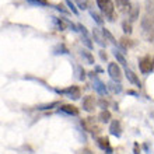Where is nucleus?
I'll list each match as a JSON object with an SVG mask.
<instances>
[{
    "instance_id": "393cba45",
    "label": "nucleus",
    "mask_w": 154,
    "mask_h": 154,
    "mask_svg": "<svg viewBox=\"0 0 154 154\" xmlns=\"http://www.w3.org/2000/svg\"><path fill=\"white\" fill-rule=\"evenodd\" d=\"M81 42L87 46L88 49H93V42H91V39H90V35H81Z\"/></svg>"
},
{
    "instance_id": "473e14b6",
    "label": "nucleus",
    "mask_w": 154,
    "mask_h": 154,
    "mask_svg": "<svg viewBox=\"0 0 154 154\" xmlns=\"http://www.w3.org/2000/svg\"><path fill=\"white\" fill-rule=\"evenodd\" d=\"M100 56H101L102 60H106V55L104 53V51H100Z\"/></svg>"
},
{
    "instance_id": "4be33fe9",
    "label": "nucleus",
    "mask_w": 154,
    "mask_h": 154,
    "mask_svg": "<svg viewBox=\"0 0 154 154\" xmlns=\"http://www.w3.org/2000/svg\"><path fill=\"white\" fill-rule=\"evenodd\" d=\"M139 13H140V10H139L137 6H134V7L129 8V18L130 21H136L139 18Z\"/></svg>"
},
{
    "instance_id": "a878e982",
    "label": "nucleus",
    "mask_w": 154,
    "mask_h": 154,
    "mask_svg": "<svg viewBox=\"0 0 154 154\" xmlns=\"http://www.w3.org/2000/svg\"><path fill=\"white\" fill-rule=\"evenodd\" d=\"M66 4H67V7H69V10L72 13H73L74 16H79V10H77V7H76V4L72 2V0H66Z\"/></svg>"
},
{
    "instance_id": "9b49d317",
    "label": "nucleus",
    "mask_w": 154,
    "mask_h": 154,
    "mask_svg": "<svg viewBox=\"0 0 154 154\" xmlns=\"http://www.w3.org/2000/svg\"><path fill=\"white\" fill-rule=\"evenodd\" d=\"M109 133L115 137H121L122 136V125L119 121H112L109 125Z\"/></svg>"
},
{
    "instance_id": "20e7f679",
    "label": "nucleus",
    "mask_w": 154,
    "mask_h": 154,
    "mask_svg": "<svg viewBox=\"0 0 154 154\" xmlns=\"http://www.w3.org/2000/svg\"><path fill=\"white\" fill-rule=\"evenodd\" d=\"M57 94H62V95H66V97L72 98V100H79L80 98V88L77 85H70L67 88L63 90H56Z\"/></svg>"
},
{
    "instance_id": "0eeeda50",
    "label": "nucleus",
    "mask_w": 154,
    "mask_h": 154,
    "mask_svg": "<svg viewBox=\"0 0 154 154\" xmlns=\"http://www.w3.org/2000/svg\"><path fill=\"white\" fill-rule=\"evenodd\" d=\"M95 105H97V102H95V98L94 97L85 95V97L83 98V109H84L85 112H94Z\"/></svg>"
},
{
    "instance_id": "ddd939ff",
    "label": "nucleus",
    "mask_w": 154,
    "mask_h": 154,
    "mask_svg": "<svg viewBox=\"0 0 154 154\" xmlns=\"http://www.w3.org/2000/svg\"><path fill=\"white\" fill-rule=\"evenodd\" d=\"M142 27L144 29V32H150L153 35V20L149 17H144L142 21Z\"/></svg>"
},
{
    "instance_id": "f704fd0d",
    "label": "nucleus",
    "mask_w": 154,
    "mask_h": 154,
    "mask_svg": "<svg viewBox=\"0 0 154 154\" xmlns=\"http://www.w3.org/2000/svg\"><path fill=\"white\" fill-rule=\"evenodd\" d=\"M134 154H140V150H139L137 144H134Z\"/></svg>"
},
{
    "instance_id": "f257e3e1",
    "label": "nucleus",
    "mask_w": 154,
    "mask_h": 154,
    "mask_svg": "<svg viewBox=\"0 0 154 154\" xmlns=\"http://www.w3.org/2000/svg\"><path fill=\"white\" fill-rule=\"evenodd\" d=\"M97 2L98 8L101 10V13L108 18L109 21H114V14H115V4L112 0H95Z\"/></svg>"
},
{
    "instance_id": "6e6552de",
    "label": "nucleus",
    "mask_w": 154,
    "mask_h": 154,
    "mask_svg": "<svg viewBox=\"0 0 154 154\" xmlns=\"http://www.w3.org/2000/svg\"><path fill=\"white\" fill-rule=\"evenodd\" d=\"M125 76H126V79H128V80H129L133 85H136L137 88H142V81L139 80L137 74L134 73L133 70H130V69H128V67H126V69H125Z\"/></svg>"
},
{
    "instance_id": "39448f33",
    "label": "nucleus",
    "mask_w": 154,
    "mask_h": 154,
    "mask_svg": "<svg viewBox=\"0 0 154 154\" xmlns=\"http://www.w3.org/2000/svg\"><path fill=\"white\" fill-rule=\"evenodd\" d=\"M139 69L143 74H151L153 73V59L150 56H144L139 62Z\"/></svg>"
},
{
    "instance_id": "4468645a",
    "label": "nucleus",
    "mask_w": 154,
    "mask_h": 154,
    "mask_svg": "<svg viewBox=\"0 0 154 154\" xmlns=\"http://www.w3.org/2000/svg\"><path fill=\"white\" fill-rule=\"evenodd\" d=\"M80 56L84 59L88 65H94V56H93V53L88 52L87 49H80Z\"/></svg>"
},
{
    "instance_id": "5701e85b",
    "label": "nucleus",
    "mask_w": 154,
    "mask_h": 154,
    "mask_svg": "<svg viewBox=\"0 0 154 154\" xmlns=\"http://www.w3.org/2000/svg\"><path fill=\"white\" fill-rule=\"evenodd\" d=\"M59 105H60V102L59 101H53V102H51V104H44V105H39V106H37V108L41 109V111H46V109L56 108V106H59Z\"/></svg>"
},
{
    "instance_id": "1a4fd4ad",
    "label": "nucleus",
    "mask_w": 154,
    "mask_h": 154,
    "mask_svg": "<svg viewBox=\"0 0 154 154\" xmlns=\"http://www.w3.org/2000/svg\"><path fill=\"white\" fill-rule=\"evenodd\" d=\"M59 112L62 114H66V115H70V116H77L80 114L79 112V108H76L74 105H70V104H65V105H59Z\"/></svg>"
},
{
    "instance_id": "f8f14e48",
    "label": "nucleus",
    "mask_w": 154,
    "mask_h": 154,
    "mask_svg": "<svg viewBox=\"0 0 154 154\" xmlns=\"http://www.w3.org/2000/svg\"><path fill=\"white\" fill-rule=\"evenodd\" d=\"M93 37H94V39H95V42H97L101 48H105L106 46V42H105V39H104V37H102V34H100V31H98L97 28H94Z\"/></svg>"
},
{
    "instance_id": "72a5a7b5",
    "label": "nucleus",
    "mask_w": 154,
    "mask_h": 154,
    "mask_svg": "<svg viewBox=\"0 0 154 154\" xmlns=\"http://www.w3.org/2000/svg\"><path fill=\"white\" fill-rule=\"evenodd\" d=\"M128 94H130V95H134V97H139V94L136 93V91H132V90H130V91H128Z\"/></svg>"
},
{
    "instance_id": "f3484780",
    "label": "nucleus",
    "mask_w": 154,
    "mask_h": 154,
    "mask_svg": "<svg viewBox=\"0 0 154 154\" xmlns=\"http://www.w3.org/2000/svg\"><path fill=\"white\" fill-rule=\"evenodd\" d=\"M52 23L55 24L57 31H63L66 29V23H65V18H57V17H52Z\"/></svg>"
},
{
    "instance_id": "b1692460",
    "label": "nucleus",
    "mask_w": 154,
    "mask_h": 154,
    "mask_svg": "<svg viewBox=\"0 0 154 154\" xmlns=\"http://www.w3.org/2000/svg\"><path fill=\"white\" fill-rule=\"evenodd\" d=\"M27 3H29L31 6L45 7V6H48V4H49V2H48V0H27Z\"/></svg>"
},
{
    "instance_id": "6ab92c4d",
    "label": "nucleus",
    "mask_w": 154,
    "mask_h": 154,
    "mask_svg": "<svg viewBox=\"0 0 154 154\" xmlns=\"http://www.w3.org/2000/svg\"><path fill=\"white\" fill-rule=\"evenodd\" d=\"M98 119H100V122H102V123H108V122L111 121V112L108 109L101 111L100 115H98Z\"/></svg>"
},
{
    "instance_id": "cd10ccee",
    "label": "nucleus",
    "mask_w": 154,
    "mask_h": 154,
    "mask_svg": "<svg viewBox=\"0 0 154 154\" xmlns=\"http://www.w3.org/2000/svg\"><path fill=\"white\" fill-rule=\"evenodd\" d=\"M116 2V6L121 8H126L130 6V0H115Z\"/></svg>"
},
{
    "instance_id": "412c9836",
    "label": "nucleus",
    "mask_w": 154,
    "mask_h": 154,
    "mask_svg": "<svg viewBox=\"0 0 154 154\" xmlns=\"http://www.w3.org/2000/svg\"><path fill=\"white\" fill-rule=\"evenodd\" d=\"M106 88L111 90L112 93L119 94V93L122 91V85H121V83H115V81H111V83H108V85H106Z\"/></svg>"
},
{
    "instance_id": "c756f323",
    "label": "nucleus",
    "mask_w": 154,
    "mask_h": 154,
    "mask_svg": "<svg viewBox=\"0 0 154 154\" xmlns=\"http://www.w3.org/2000/svg\"><path fill=\"white\" fill-rule=\"evenodd\" d=\"M98 105L101 106L102 111H104V109L108 108V101H105V100H100V101H98Z\"/></svg>"
},
{
    "instance_id": "7c9ffc66",
    "label": "nucleus",
    "mask_w": 154,
    "mask_h": 154,
    "mask_svg": "<svg viewBox=\"0 0 154 154\" xmlns=\"http://www.w3.org/2000/svg\"><path fill=\"white\" fill-rule=\"evenodd\" d=\"M79 7H80L81 10H85V8H87V2H85V0H79Z\"/></svg>"
},
{
    "instance_id": "c9c22d12",
    "label": "nucleus",
    "mask_w": 154,
    "mask_h": 154,
    "mask_svg": "<svg viewBox=\"0 0 154 154\" xmlns=\"http://www.w3.org/2000/svg\"><path fill=\"white\" fill-rule=\"evenodd\" d=\"M83 154H91V151H90V150H87V149H85V150L83 151Z\"/></svg>"
},
{
    "instance_id": "dca6fc26",
    "label": "nucleus",
    "mask_w": 154,
    "mask_h": 154,
    "mask_svg": "<svg viewBox=\"0 0 154 154\" xmlns=\"http://www.w3.org/2000/svg\"><path fill=\"white\" fill-rule=\"evenodd\" d=\"M101 34H102V37H104V39H105V41H109L114 46H119V44L116 42V39L114 38V35H112V34H111L106 28H102V32Z\"/></svg>"
},
{
    "instance_id": "c85d7f7f",
    "label": "nucleus",
    "mask_w": 154,
    "mask_h": 154,
    "mask_svg": "<svg viewBox=\"0 0 154 154\" xmlns=\"http://www.w3.org/2000/svg\"><path fill=\"white\" fill-rule=\"evenodd\" d=\"M122 27H123V32L125 34H128V35H129V34H132V25H130V23H123V24H122Z\"/></svg>"
},
{
    "instance_id": "f03ea898",
    "label": "nucleus",
    "mask_w": 154,
    "mask_h": 154,
    "mask_svg": "<svg viewBox=\"0 0 154 154\" xmlns=\"http://www.w3.org/2000/svg\"><path fill=\"white\" fill-rule=\"evenodd\" d=\"M81 126H83V129L90 132L93 136H97L101 132V126L98 125L94 118H85V119H83L81 121Z\"/></svg>"
},
{
    "instance_id": "2f4dec72",
    "label": "nucleus",
    "mask_w": 154,
    "mask_h": 154,
    "mask_svg": "<svg viewBox=\"0 0 154 154\" xmlns=\"http://www.w3.org/2000/svg\"><path fill=\"white\" fill-rule=\"evenodd\" d=\"M55 8H56V10H59V11H62L63 13V14H67V10H66V8H63V6H62V4H57V6H55Z\"/></svg>"
},
{
    "instance_id": "423d86ee",
    "label": "nucleus",
    "mask_w": 154,
    "mask_h": 154,
    "mask_svg": "<svg viewBox=\"0 0 154 154\" xmlns=\"http://www.w3.org/2000/svg\"><path fill=\"white\" fill-rule=\"evenodd\" d=\"M108 74L115 83H121L122 81V70L116 63H109L108 65Z\"/></svg>"
},
{
    "instance_id": "aec40b11",
    "label": "nucleus",
    "mask_w": 154,
    "mask_h": 154,
    "mask_svg": "<svg viewBox=\"0 0 154 154\" xmlns=\"http://www.w3.org/2000/svg\"><path fill=\"white\" fill-rule=\"evenodd\" d=\"M74 72H76L77 80H80V81L85 80V72H84V69H83V66L76 65V66H74Z\"/></svg>"
},
{
    "instance_id": "7ed1b4c3",
    "label": "nucleus",
    "mask_w": 154,
    "mask_h": 154,
    "mask_svg": "<svg viewBox=\"0 0 154 154\" xmlns=\"http://www.w3.org/2000/svg\"><path fill=\"white\" fill-rule=\"evenodd\" d=\"M90 77L93 79V88L97 91L100 95H106L108 94V88H106V85L104 81H101L98 77H95V73L94 72H91V73H88Z\"/></svg>"
},
{
    "instance_id": "a211bd4d",
    "label": "nucleus",
    "mask_w": 154,
    "mask_h": 154,
    "mask_svg": "<svg viewBox=\"0 0 154 154\" xmlns=\"http://www.w3.org/2000/svg\"><path fill=\"white\" fill-rule=\"evenodd\" d=\"M114 56L116 57V60L119 62L122 66H125V67H126L128 62H126V59H125V56H123V52H122V51H119V49L114 48Z\"/></svg>"
},
{
    "instance_id": "bb28decb",
    "label": "nucleus",
    "mask_w": 154,
    "mask_h": 154,
    "mask_svg": "<svg viewBox=\"0 0 154 154\" xmlns=\"http://www.w3.org/2000/svg\"><path fill=\"white\" fill-rule=\"evenodd\" d=\"M90 16L93 17V20L95 21V23H97L98 25H102V24H104V21H102V18H101L100 16H98V14H97L95 11H94V10H90Z\"/></svg>"
},
{
    "instance_id": "2eb2a0df",
    "label": "nucleus",
    "mask_w": 154,
    "mask_h": 154,
    "mask_svg": "<svg viewBox=\"0 0 154 154\" xmlns=\"http://www.w3.org/2000/svg\"><path fill=\"white\" fill-rule=\"evenodd\" d=\"M69 49L66 48L65 44H57L53 48V55H69Z\"/></svg>"
},
{
    "instance_id": "9d476101",
    "label": "nucleus",
    "mask_w": 154,
    "mask_h": 154,
    "mask_svg": "<svg viewBox=\"0 0 154 154\" xmlns=\"http://www.w3.org/2000/svg\"><path fill=\"white\" fill-rule=\"evenodd\" d=\"M97 146L101 149V150H104L106 154H112V147H111L109 144V139L108 137H98L97 139Z\"/></svg>"
}]
</instances>
